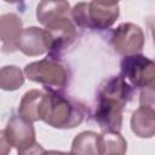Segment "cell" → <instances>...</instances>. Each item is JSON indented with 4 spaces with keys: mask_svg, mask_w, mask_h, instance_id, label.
I'll list each match as a JSON object with an SVG mask.
<instances>
[{
    "mask_svg": "<svg viewBox=\"0 0 155 155\" xmlns=\"http://www.w3.org/2000/svg\"><path fill=\"white\" fill-rule=\"evenodd\" d=\"M131 96V86L121 78L104 80L98 88L94 120L104 132H119L122 125V109Z\"/></svg>",
    "mask_w": 155,
    "mask_h": 155,
    "instance_id": "6da1fadb",
    "label": "cell"
},
{
    "mask_svg": "<svg viewBox=\"0 0 155 155\" xmlns=\"http://www.w3.org/2000/svg\"><path fill=\"white\" fill-rule=\"evenodd\" d=\"M85 105L65 97L62 92H45L41 120L56 128H71L80 125L85 117Z\"/></svg>",
    "mask_w": 155,
    "mask_h": 155,
    "instance_id": "7a4b0ae2",
    "label": "cell"
},
{
    "mask_svg": "<svg viewBox=\"0 0 155 155\" xmlns=\"http://www.w3.org/2000/svg\"><path fill=\"white\" fill-rule=\"evenodd\" d=\"M71 17L79 27L107 29L119 17L117 2H79L71 10Z\"/></svg>",
    "mask_w": 155,
    "mask_h": 155,
    "instance_id": "3957f363",
    "label": "cell"
},
{
    "mask_svg": "<svg viewBox=\"0 0 155 155\" xmlns=\"http://www.w3.org/2000/svg\"><path fill=\"white\" fill-rule=\"evenodd\" d=\"M24 74L29 80L44 85L50 92H62L69 76L67 67L51 57L25 65Z\"/></svg>",
    "mask_w": 155,
    "mask_h": 155,
    "instance_id": "277c9868",
    "label": "cell"
},
{
    "mask_svg": "<svg viewBox=\"0 0 155 155\" xmlns=\"http://www.w3.org/2000/svg\"><path fill=\"white\" fill-rule=\"evenodd\" d=\"M154 62L142 54L125 56L121 62V78L128 80L136 87H153L154 82Z\"/></svg>",
    "mask_w": 155,
    "mask_h": 155,
    "instance_id": "5b68a950",
    "label": "cell"
},
{
    "mask_svg": "<svg viewBox=\"0 0 155 155\" xmlns=\"http://www.w3.org/2000/svg\"><path fill=\"white\" fill-rule=\"evenodd\" d=\"M110 41L117 53L131 56L142 50L144 36L142 29L138 25L132 23H124L113 31Z\"/></svg>",
    "mask_w": 155,
    "mask_h": 155,
    "instance_id": "8992f818",
    "label": "cell"
},
{
    "mask_svg": "<svg viewBox=\"0 0 155 155\" xmlns=\"http://www.w3.org/2000/svg\"><path fill=\"white\" fill-rule=\"evenodd\" d=\"M51 48V38L46 29L30 27L23 29L18 40L17 50H21L27 56H39Z\"/></svg>",
    "mask_w": 155,
    "mask_h": 155,
    "instance_id": "52a82bcc",
    "label": "cell"
},
{
    "mask_svg": "<svg viewBox=\"0 0 155 155\" xmlns=\"http://www.w3.org/2000/svg\"><path fill=\"white\" fill-rule=\"evenodd\" d=\"M5 132L11 145L17 150L35 142V131L31 122L21 115H13L8 120Z\"/></svg>",
    "mask_w": 155,
    "mask_h": 155,
    "instance_id": "ba28073f",
    "label": "cell"
},
{
    "mask_svg": "<svg viewBox=\"0 0 155 155\" xmlns=\"http://www.w3.org/2000/svg\"><path fill=\"white\" fill-rule=\"evenodd\" d=\"M22 33V21L15 13H6L0 17V40L4 42V52H15L17 40Z\"/></svg>",
    "mask_w": 155,
    "mask_h": 155,
    "instance_id": "9c48e42d",
    "label": "cell"
},
{
    "mask_svg": "<svg viewBox=\"0 0 155 155\" xmlns=\"http://www.w3.org/2000/svg\"><path fill=\"white\" fill-rule=\"evenodd\" d=\"M44 99H45V92L39 90L28 91L21 101L18 109L19 115L30 122L41 120Z\"/></svg>",
    "mask_w": 155,
    "mask_h": 155,
    "instance_id": "30bf717a",
    "label": "cell"
},
{
    "mask_svg": "<svg viewBox=\"0 0 155 155\" xmlns=\"http://www.w3.org/2000/svg\"><path fill=\"white\" fill-rule=\"evenodd\" d=\"M73 155H102V137L92 131L81 132L71 144Z\"/></svg>",
    "mask_w": 155,
    "mask_h": 155,
    "instance_id": "8fae6325",
    "label": "cell"
},
{
    "mask_svg": "<svg viewBox=\"0 0 155 155\" xmlns=\"http://www.w3.org/2000/svg\"><path fill=\"white\" fill-rule=\"evenodd\" d=\"M69 12L70 6L67 1H41L36 8V17L46 27L59 18L68 17Z\"/></svg>",
    "mask_w": 155,
    "mask_h": 155,
    "instance_id": "7c38bea8",
    "label": "cell"
},
{
    "mask_svg": "<svg viewBox=\"0 0 155 155\" xmlns=\"http://www.w3.org/2000/svg\"><path fill=\"white\" fill-rule=\"evenodd\" d=\"M132 131L138 137H153L154 134V108L150 105H140L131 119Z\"/></svg>",
    "mask_w": 155,
    "mask_h": 155,
    "instance_id": "4fadbf2b",
    "label": "cell"
},
{
    "mask_svg": "<svg viewBox=\"0 0 155 155\" xmlns=\"http://www.w3.org/2000/svg\"><path fill=\"white\" fill-rule=\"evenodd\" d=\"M102 137V155H125L127 144L119 132H105Z\"/></svg>",
    "mask_w": 155,
    "mask_h": 155,
    "instance_id": "5bb4252c",
    "label": "cell"
},
{
    "mask_svg": "<svg viewBox=\"0 0 155 155\" xmlns=\"http://www.w3.org/2000/svg\"><path fill=\"white\" fill-rule=\"evenodd\" d=\"M24 82L23 74L19 68L15 65H6L0 69V88L6 91H15Z\"/></svg>",
    "mask_w": 155,
    "mask_h": 155,
    "instance_id": "9a60e30c",
    "label": "cell"
},
{
    "mask_svg": "<svg viewBox=\"0 0 155 155\" xmlns=\"http://www.w3.org/2000/svg\"><path fill=\"white\" fill-rule=\"evenodd\" d=\"M45 149L36 142L22 148L18 150V155H44L45 154Z\"/></svg>",
    "mask_w": 155,
    "mask_h": 155,
    "instance_id": "2e32d148",
    "label": "cell"
},
{
    "mask_svg": "<svg viewBox=\"0 0 155 155\" xmlns=\"http://www.w3.org/2000/svg\"><path fill=\"white\" fill-rule=\"evenodd\" d=\"M11 147L12 145L6 136L5 130H0V155H8Z\"/></svg>",
    "mask_w": 155,
    "mask_h": 155,
    "instance_id": "e0dca14e",
    "label": "cell"
},
{
    "mask_svg": "<svg viewBox=\"0 0 155 155\" xmlns=\"http://www.w3.org/2000/svg\"><path fill=\"white\" fill-rule=\"evenodd\" d=\"M44 155H73V154H71V153H63V151L51 150V151H45Z\"/></svg>",
    "mask_w": 155,
    "mask_h": 155,
    "instance_id": "ac0fdd59",
    "label": "cell"
}]
</instances>
